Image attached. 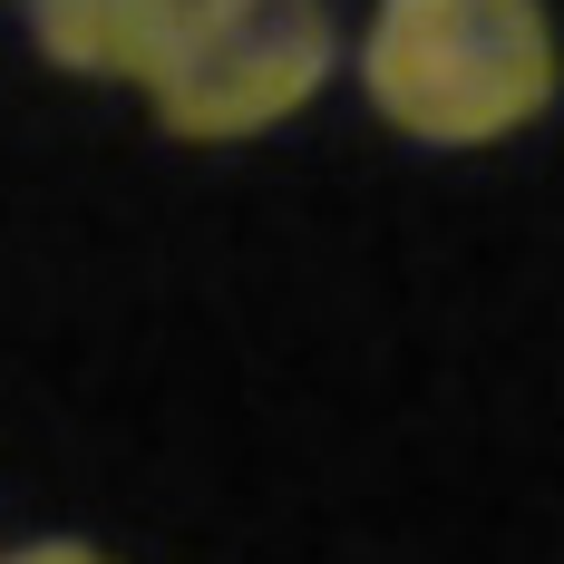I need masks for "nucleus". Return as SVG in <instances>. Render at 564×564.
<instances>
[{
  "mask_svg": "<svg viewBox=\"0 0 564 564\" xmlns=\"http://www.w3.org/2000/svg\"><path fill=\"white\" fill-rule=\"evenodd\" d=\"M360 88L419 147H497L555 108L564 50L545 0H380Z\"/></svg>",
  "mask_w": 564,
  "mask_h": 564,
  "instance_id": "obj_1",
  "label": "nucleus"
},
{
  "mask_svg": "<svg viewBox=\"0 0 564 564\" xmlns=\"http://www.w3.org/2000/svg\"><path fill=\"white\" fill-rule=\"evenodd\" d=\"M332 78V0H185L156 58V127L185 147L263 137Z\"/></svg>",
  "mask_w": 564,
  "mask_h": 564,
  "instance_id": "obj_2",
  "label": "nucleus"
},
{
  "mask_svg": "<svg viewBox=\"0 0 564 564\" xmlns=\"http://www.w3.org/2000/svg\"><path fill=\"white\" fill-rule=\"evenodd\" d=\"M185 0H30V40L78 78H156Z\"/></svg>",
  "mask_w": 564,
  "mask_h": 564,
  "instance_id": "obj_3",
  "label": "nucleus"
},
{
  "mask_svg": "<svg viewBox=\"0 0 564 564\" xmlns=\"http://www.w3.org/2000/svg\"><path fill=\"white\" fill-rule=\"evenodd\" d=\"M0 564H108V555L78 545V535H50V545H20V555H0Z\"/></svg>",
  "mask_w": 564,
  "mask_h": 564,
  "instance_id": "obj_4",
  "label": "nucleus"
}]
</instances>
